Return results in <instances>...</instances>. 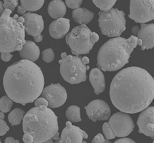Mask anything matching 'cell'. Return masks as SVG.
I'll return each mask as SVG.
<instances>
[{
  "instance_id": "10",
  "label": "cell",
  "mask_w": 154,
  "mask_h": 143,
  "mask_svg": "<svg viewBox=\"0 0 154 143\" xmlns=\"http://www.w3.org/2000/svg\"><path fill=\"white\" fill-rule=\"evenodd\" d=\"M109 124L116 137H124L131 133L134 128V123L127 113H115L109 119Z\"/></svg>"
},
{
  "instance_id": "42",
  "label": "cell",
  "mask_w": 154,
  "mask_h": 143,
  "mask_svg": "<svg viewBox=\"0 0 154 143\" xmlns=\"http://www.w3.org/2000/svg\"><path fill=\"white\" fill-rule=\"evenodd\" d=\"M5 118V114L3 112H0V120H4Z\"/></svg>"
},
{
  "instance_id": "26",
  "label": "cell",
  "mask_w": 154,
  "mask_h": 143,
  "mask_svg": "<svg viewBox=\"0 0 154 143\" xmlns=\"http://www.w3.org/2000/svg\"><path fill=\"white\" fill-rule=\"evenodd\" d=\"M13 105V100L8 96H4L0 99V111L5 113L11 111Z\"/></svg>"
},
{
  "instance_id": "8",
  "label": "cell",
  "mask_w": 154,
  "mask_h": 143,
  "mask_svg": "<svg viewBox=\"0 0 154 143\" xmlns=\"http://www.w3.org/2000/svg\"><path fill=\"white\" fill-rule=\"evenodd\" d=\"M125 14L117 8L99 12V26L102 34L109 37H118L126 29Z\"/></svg>"
},
{
  "instance_id": "34",
  "label": "cell",
  "mask_w": 154,
  "mask_h": 143,
  "mask_svg": "<svg viewBox=\"0 0 154 143\" xmlns=\"http://www.w3.org/2000/svg\"><path fill=\"white\" fill-rule=\"evenodd\" d=\"M12 55L11 53H1V58L4 62H8L11 60Z\"/></svg>"
},
{
  "instance_id": "6",
  "label": "cell",
  "mask_w": 154,
  "mask_h": 143,
  "mask_svg": "<svg viewBox=\"0 0 154 143\" xmlns=\"http://www.w3.org/2000/svg\"><path fill=\"white\" fill-rule=\"evenodd\" d=\"M99 40V36L92 32L85 25L74 28L67 35L66 41L74 55L88 54L94 44Z\"/></svg>"
},
{
  "instance_id": "47",
  "label": "cell",
  "mask_w": 154,
  "mask_h": 143,
  "mask_svg": "<svg viewBox=\"0 0 154 143\" xmlns=\"http://www.w3.org/2000/svg\"><path fill=\"white\" fill-rule=\"evenodd\" d=\"M153 143H154V140H153Z\"/></svg>"
},
{
  "instance_id": "27",
  "label": "cell",
  "mask_w": 154,
  "mask_h": 143,
  "mask_svg": "<svg viewBox=\"0 0 154 143\" xmlns=\"http://www.w3.org/2000/svg\"><path fill=\"white\" fill-rule=\"evenodd\" d=\"M55 59L54 51L51 48L45 50L42 52V60L46 63H50Z\"/></svg>"
},
{
  "instance_id": "11",
  "label": "cell",
  "mask_w": 154,
  "mask_h": 143,
  "mask_svg": "<svg viewBox=\"0 0 154 143\" xmlns=\"http://www.w3.org/2000/svg\"><path fill=\"white\" fill-rule=\"evenodd\" d=\"M41 95L48 100V107L52 108L63 105L67 98L66 90L59 84H52L47 86L43 89Z\"/></svg>"
},
{
  "instance_id": "5",
  "label": "cell",
  "mask_w": 154,
  "mask_h": 143,
  "mask_svg": "<svg viewBox=\"0 0 154 143\" xmlns=\"http://www.w3.org/2000/svg\"><path fill=\"white\" fill-rule=\"evenodd\" d=\"M12 11L5 9L0 17V53H12L21 51L26 43L25 28L18 21L17 14L14 17Z\"/></svg>"
},
{
  "instance_id": "45",
  "label": "cell",
  "mask_w": 154,
  "mask_h": 143,
  "mask_svg": "<svg viewBox=\"0 0 154 143\" xmlns=\"http://www.w3.org/2000/svg\"><path fill=\"white\" fill-rule=\"evenodd\" d=\"M82 143H88V142H87L86 141H82Z\"/></svg>"
},
{
  "instance_id": "2",
  "label": "cell",
  "mask_w": 154,
  "mask_h": 143,
  "mask_svg": "<svg viewBox=\"0 0 154 143\" xmlns=\"http://www.w3.org/2000/svg\"><path fill=\"white\" fill-rule=\"evenodd\" d=\"M44 86L45 77L41 68L28 60H21L8 67L3 77L7 96L23 105L37 99Z\"/></svg>"
},
{
  "instance_id": "17",
  "label": "cell",
  "mask_w": 154,
  "mask_h": 143,
  "mask_svg": "<svg viewBox=\"0 0 154 143\" xmlns=\"http://www.w3.org/2000/svg\"><path fill=\"white\" fill-rule=\"evenodd\" d=\"M69 28V20L62 17L51 22L49 27V32L51 37L55 39H60L68 33Z\"/></svg>"
},
{
  "instance_id": "1",
  "label": "cell",
  "mask_w": 154,
  "mask_h": 143,
  "mask_svg": "<svg viewBox=\"0 0 154 143\" xmlns=\"http://www.w3.org/2000/svg\"><path fill=\"white\" fill-rule=\"evenodd\" d=\"M114 107L125 113L136 114L146 108L154 99V80L148 71L130 67L115 76L110 87Z\"/></svg>"
},
{
  "instance_id": "37",
  "label": "cell",
  "mask_w": 154,
  "mask_h": 143,
  "mask_svg": "<svg viewBox=\"0 0 154 143\" xmlns=\"http://www.w3.org/2000/svg\"><path fill=\"white\" fill-rule=\"evenodd\" d=\"M5 143H20V142H19V140H16L12 137H8L6 138L5 140Z\"/></svg>"
},
{
  "instance_id": "16",
  "label": "cell",
  "mask_w": 154,
  "mask_h": 143,
  "mask_svg": "<svg viewBox=\"0 0 154 143\" xmlns=\"http://www.w3.org/2000/svg\"><path fill=\"white\" fill-rule=\"evenodd\" d=\"M137 37V45L141 46L142 50L154 47V23H142Z\"/></svg>"
},
{
  "instance_id": "36",
  "label": "cell",
  "mask_w": 154,
  "mask_h": 143,
  "mask_svg": "<svg viewBox=\"0 0 154 143\" xmlns=\"http://www.w3.org/2000/svg\"><path fill=\"white\" fill-rule=\"evenodd\" d=\"M114 143H136L134 141L129 138H122V139H119L117 141H116Z\"/></svg>"
},
{
  "instance_id": "13",
  "label": "cell",
  "mask_w": 154,
  "mask_h": 143,
  "mask_svg": "<svg viewBox=\"0 0 154 143\" xmlns=\"http://www.w3.org/2000/svg\"><path fill=\"white\" fill-rule=\"evenodd\" d=\"M85 108L88 117L94 122L108 120L111 113L109 105L101 99L91 102Z\"/></svg>"
},
{
  "instance_id": "9",
  "label": "cell",
  "mask_w": 154,
  "mask_h": 143,
  "mask_svg": "<svg viewBox=\"0 0 154 143\" xmlns=\"http://www.w3.org/2000/svg\"><path fill=\"white\" fill-rule=\"evenodd\" d=\"M129 17L141 24L154 20V0H131Z\"/></svg>"
},
{
  "instance_id": "46",
  "label": "cell",
  "mask_w": 154,
  "mask_h": 143,
  "mask_svg": "<svg viewBox=\"0 0 154 143\" xmlns=\"http://www.w3.org/2000/svg\"><path fill=\"white\" fill-rule=\"evenodd\" d=\"M0 143H2V141H1V140H0Z\"/></svg>"
},
{
  "instance_id": "35",
  "label": "cell",
  "mask_w": 154,
  "mask_h": 143,
  "mask_svg": "<svg viewBox=\"0 0 154 143\" xmlns=\"http://www.w3.org/2000/svg\"><path fill=\"white\" fill-rule=\"evenodd\" d=\"M23 141L25 143H33V138L30 134H25L23 136Z\"/></svg>"
},
{
  "instance_id": "21",
  "label": "cell",
  "mask_w": 154,
  "mask_h": 143,
  "mask_svg": "<svg viewBox=\"0 0 154 143\" xmlns=\"http://www.w3.org/2000/svg\"><path fill=\"white\" fill-rule=\"evenodd\" d=\"M74 21L79 25H88L94 17V14L85 8H79L72 12Z\"/></svg>"
},
{
  "instance_id": "33",
  "label": "cell",
  "mask_w": 154,
  "mask_h": 143,
  "mask_svg": "<svg viewBox=\"0 0 154 143\" xmlns=\"http://www.w3.org/2000/svg\"><path fill=\"white\" fill-rule=\"evenodd\" d=\"M35 106L38 107H48V100L44 98H38L35 100Z\"/></svg>"
},
{
  "instance_id": "28",
  "label": "cell",
  "mask_w": 154,
  "mask_h": 143,
  "mask_svg": "<svg viewBox=\"0 0 154 143\" xmlns=\"http://www.w3.org/2000/svg\"><path fill=\"white\" fill-rule=\"evenodd\" d=\"M102 130H103V132L104 133V135L106 137V139H113L116 137V136L114 135V133L112 132V130L110 128L109 123H105L103 126H102Z\"/></svg>"
},
{
  "instance_id": "20",
  "label": "cell",
  "mask_w": 154,
  "mask_h": 143,
  "mask_svg": "<svg viewBox=\"0 0 154 143\" xmlns=\"http://www.w3.org/2000/svg\"><path fill=\"white\" fill-rule=\"evenodd\" d=\"M66 5L62 0H53L48 7V12L51 17L58 20L66 13Z\"/></svg>"
},
{
  "instance_id": "38",
  "label": "cell",
  "mask_w": 154,
  "mask_h": 143,
  "mask_svg": "<svg viewBox=\"0 0 154 143\" xmlns=\"http://www.w3.org/2000/svg\"><path fill=\"white\" fill-rule=\"evenodd\" d=\"M139 30H140V28H139V27L137 26H135L132 28V32L135 36H136V35H137Z\"/></svg>"
},
{
  "instance_id": "44",
  "label": "cell",
  "mask_w": 154,
  "mask_h": 143,
  "mask_svg": "<svg viewBox=\"0 0 154 143\" xmlns=\"http://www.w3.org/2000/svg\"><path fill=\"white\" fill-rule=\"evenodd\" d=\"M60 138L59 139H58V140H56L55 141V142H54V143H60Z\"/></svg>"
},
{
  "instance_id": "39",
  "label": "cell",
  "mask_w": 154,
  "mask_h": 143,
  "mask_svg": "<svg viewBox=\"0 0 154 143\" xmlns=\"http://www.w3.org/2000/svg\"><path fill=\"white\" fill-rule=\"evenodd\" d=\"M4 11H5V8L3 7V3L2 1H0V17L2 16Z\"/></svg>"
},
{
  "instance_id": "3",
  "label": "cell",
  "mask_w": 154,
  "mask_h": 143,
  "mask_svg": "<svg viewBox=\"0 0 154 143\" xmlns=\"http://www.w3.org/2000/svg\"><path fill=\"white\" fill-rule=\"evenodd\" d=\"M137 45V37H116L106 42L97 55V67L103 71H116L128 62L132 51Z\"/></svg>"
},
{
  "instance_id": "30",
  "label": "cell",
  "mask_w": 154,
  "mask_h": 143,
  "mask_svg": "<svg viewBox=\"0 0 154 143\" xmlns=\"http://www.w3.org/2000/svg\"><path fill=\"white\" fill-rule=\"evenodd\" d=\"M83 0H66V5L67 7L71 9L80 8Z\"/></svg>"
},
{
  "instance_id": "12",
  "label": "cell",
  "mask_w": 154,
  "mask_h": 143,
  "mask_svg": "<svg viewBox=\"0 0 154 143\" xmlns=\"http://www.w3.org/2000/svg\"><path fill=\"white\" fill-rule=\"evenodd\" d=\"M23 17L25 19L23 25L25 28V32L28 35L33 36L35 42H41L43 39L41 33L45 27L42 17L31 12L24 14Z\"/></svg>"
},
{
  "instance_id": "29",
  "label": "cell",
  "mask_w": 154,
  "mask_h": 143,
  "mask_svg": "<svg viewBox=\"0 0 154 143\" xmlns=\"http://www.w3.org/2000/svg\"><path fill=\"white\" fill-rule=\"evenodd\" d=\"M18 5V0H3L5 9H9L13 12Z\"/></svg>"
},
{
  "instance_id": "14",
  "label": "cell",
  "mask_w": 154,
  "mask_h": 143,
  "mask_svg": "<svg viewBox=\"0 0 154 143\" xmlns=\"http://www.w3.org/2000/svg\"><path fill=\"white\" fill-rule=\"evenodd\" d=\"M139 132L154 137V107H147L139 114L137 121Z\"/></svg>"
},
{
  "instance_id": "31",
  "label": "cell",
  "mask_w": 154,
  "mask_h": 143,
  "mask_svg": "<svg viewBox=\"0 0 154 143\" xmlns=\"http://www.w3.org/2000/svg\"><path fill=\"white\" fill-rule=\"evenodd\" d=\"M92 143H111V142L105 138L102 133H99L94 137Z\"/></svg>"
},
{
  "instance_id": "32",
  "label": "cell",
  "mask_w": 154,
  "mask_h": 143,
  "mask_svg": "<svg viewBox=\"0 0 154 143\" xmlns=\"http://www.w3.org/2000/svg\"><path fill=\"white\" fill-rule=\"evenodd\" d=\"M9 130V127L3 120H0V136L5 135Z\"/></svg>"
},
{
  "instance_id": "18",
  "label": "cell",
  "mask_w": 154,
  "mask_h": 143,
  "mask_svg": "<svg viewBox=\"0 0 154 143\" xmlns=\"http://www.w3.org/2000/svg\"><path fill=\"white\" fill-rule=\"evenodd\" d=\"M89 80L96 95H99L104 91L105 89V80L104 75L100 69L94 68L91 71Z\"/></svg>"
},
{
  "instance_id": "25",
  "label": "cell",
  "mask_w": 154,
  "mask_h": 143,
  "mask_svg": "<svg viewBox=\"0 0 154 143\" xmlns=\"http://www.w3.org/2000/svg\"><path fill=\"white\" fill-rule=\"evenodd\" d=\"M116 1L117 0H93V2L101 11H108L112 8Z\"/></svg>"
},
{
  "instance_id": "19",
  "label": "cell",
  "mask_w": 154,
  "mask_h": 143,
  "mask_svg": "<svg viewBox=\"0 0 154 143\" xmlns=\"http://www.w3.org/2000/svg\"><path fill=\"white\" fill-rule=\"evenodd\" d=\"M19 55L22 59L35 62L39 57L40 49L35 42L31 41H27L23 45L22 50L19 51Z\"/></svg>"
},
{
  "instance_id": "23",
  "label": "cell",
  "mask_w": 154,
  "mask_h": 143,
  "mask_svg": "<svg viewBox=\"0 0 154 143\" xmlns=\"http://www.w3.org/2000/svg\"><path fill=\"white\" fill-rule=\"evenodd\" d=\"M25 115V112L21 108H16L14 109L8 114V121L12 126L18 125L20 124Z\"/></svg>"
},
{
  "instance_id": "15",
  "label": "cell",
  "mask_w": 154,
  "mask_h": 143,
  "mask_svg": "<svg viewBox=\"0 0 154 143\" xmlns=\"http://www.w3.org/2000/svg\"><path fill=\"white\" fill-rule=\"evenodd\" d=\"M88 138V135L85 131L67 121L66 126L62 132L60 143H82L84 139Z\"/></svg>"
},
{
  "instance_id": "24",
  "label": "cell",
  "mask_w": 154,
  "mask_h": 143,
  "mask_svg": "<svg viewBox=\"0 0 154 143\" xmlns=\"http://www.w3.org/2000/svg\"><path fill=\"white\" fill-rule=\"evenodd\" d=\"M66 116L69 121L72 123H77L82 121L80 108L76 105H71L67 108L66 112Z\"/></svg>"
},
{
  "instance_id": "4",
  "label": "cell",
  "mask_w": 154,
  "mask_h": 143,
  "mask_svg": "<svg viewBox=\"0 0 154 143\" xmlns=\"http://www.w3.org/2000/svg\"><path fill=\"white\" fill-rule=\"evenodd\" d=\"M23 130L33 138V143H41L52 139L59 132L55 114L48 107H35L25 114Z\"/></svg>"
},
{
  "instance_id": "43",
  "label": "cell",
  "mask_w": 154,
  "mask_h": 143,
  "mask_svg": "<svg viewBox=\"0 0 154 143\" xmlns=\"http://www.w3.org/2000/svg\"><path fill=\"white\" fill-rule=\"evenodd\" d=\"M41 143H54V139H51L48 140V141H47L43 142H41Z\"/></svg>"
},
{
  "instance_id": "48",
  "label": "cell",
  "mask_w": 154,
  "mask_h": 143,
  "mask_svg": "<svg viewBox=\"0 0 154 143\" xmlns=\"http://www.w3.org/2000/svg\"><path fill=\"white\" fill-rule=\"evenodd\" d=\"M153 80H154V77H153Z\"/></svg>"
},
{
  "instance_id": "41",
  "label": "cell",
  "mask_w": 154,
  "mask_h": 143,
  "mask_svg": "<svg viewBox=\"0 0 154 143\" xmlns=\"http://www.w3.org/2000/svg\"><path fill=\"white\" fill-rule=\"evenodd\" d=\"M53 139H54V140H58V139H59L60 138H59V132H58L53 137V138H52Z\"/></svg>"
},
{
  "instance_id": "7",
  "label": "cell",
  "mask_w": 154,
  "mask_h": 143,
  "mask_svg": "<svg viewBox=\"0 0 154 143\" xmlns=\"http://www.w3.org/2000/svg\"><path fill=\"white\" fill-rule=\"evenodd\" d=\"M62 59L59 61L60 72L63 79L70 84H77L85 82L87 79V70L89 67L85 64L79 56L67 55L61 53Z\"/></svg>"
},
{
  "instance_id": "40",
  "label": "cell",
  "mask_w": 154,
  "mask_h": 143,
  "mask_svg": "<svg viewBox=\"0 0 154 143\" xmlns=\"http://www.w3.org/2000/svg\"><path fill=\"white\" fill-rule=\"evenodd\" d=\"M82 61H83V62L85 64H89V59L88 58V57H87V56H84L83 58H82Z\"/></svg>"
},
{
  "instance_id": "22",
  "label": "cell",
  "mask_w": 154,
  "mask_h": 143,
  "mask_svg": "<svg viewBox=\"0 0 154 143\" xmlns=\"http://www.w3.org/2000/svg\"><path fill=\"white\" fill-rule=\"evenodd\" d=\"M45 0H21V5L17 7V12L24 15L26 12L38 11L44 5Z\"/></svg>"
}]
</instances>
